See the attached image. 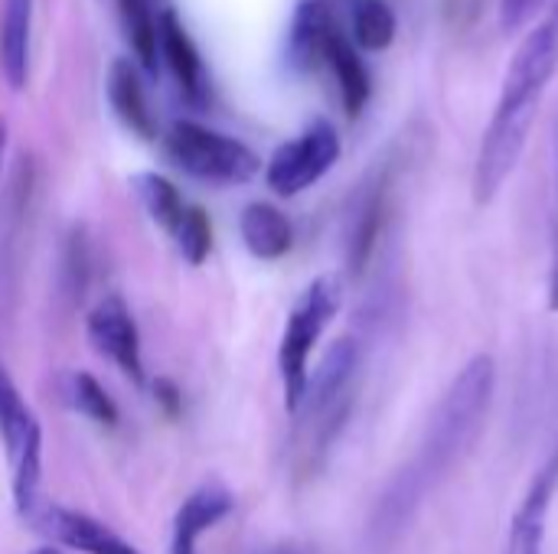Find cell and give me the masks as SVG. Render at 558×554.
Returning a JSON list of instances; mask_svg holds the SVG:
<instances>
[{
    "label": "cell",
    "instance_id": "cell-1",
    "mask_svg": "<svg viewBox=\"0 0 558 554\" xmlns=\"http://www.w3.org/2000/svg\"><path fill=\"white\" fill-rule=\"evenodd\" d=\"M497 395V362L481 353L464 362L438 398L418 447L409 464H402L392 480L376 496L366 522V549L373 554L392 552L412 529L425 503L445 487V480L471 457L477 447Z\"/></svg>",
    "mask_w": 558,
    "mask_h": 554
},
{
    "label": "cell",
    "instance_id": "cell-2",
    "mask_svg": "<svg viewBox=\"0 0 558 554\" xmlns=\"http://www.w3.org/2000/svg\"><path fill=\"white\" fill-rule=\"evenodd\" d=\"M558 72V0L517 46L474 163V202L490 206L530 144L539 104Z\"/></svg>",
    "mask_w": 558,
    "mask_h": 554
},
{
    "label": "cell",
    "instance_id": "cell-3",
    "mask_svg": "<svg viewBox=\"0 0 558 554\" xmlns=\"http://www.w3.org/2000/svg\"><path fill=\"white\" fill-rule=\"evenodd\" d=\"M340 307H343L340 278L320 274L301 291V297L288 310L281 343H278V372H281V392H284L288 415L301 411V402H304V392L311 382L314 349H317L320 336L327 333V327L333 323V317L340 313Z\"/></svg>",
    "mask_w": 558,
    "mask_h": 554
},
{
    "label": "cell",
    "instance_id": "cell-4",
    "mask_svg": "<svg viewBox=\"0 0 558 554\" xmlns=\"http://www.w3.org/2000/svg\"><path fill=\"white\" fill-rule=\"evenodd\" d=\"M363 372V340L360 336H340L320 359V366L311 372L301 411L307 415V431H311V460H320L340 431L347 428V418L356 402V385ZM298 411V415H301Z\"/></svg>",
    "mask_w": 558,
    "mask_h": 554
},
{
    "label": "cell",
    "instance_id": "cell-5",
    "mask_svg": "<svg viewBox=\"0 0 558 554\" xmlns=\"http://www.w3.org/2000/svg\"><path fill=\"white\" fill-rule=\"evenodd\" d=\"M163 147L173 167L203 183L239 186L255 180L262 170V160L248 144L196 121H173L163 137Z\"/></svg>",
    "mask_w": 558,
    "mask_h": 554
},
{
    "label": "cell",
    "instance_id": "cell-6",
    "mask_svg": "<svg viewBox=\"0 0 558 554\" xmlns=\"http://www.w3.org/2000/svg\"><path fill=\"white\" fill-rule=\"evenodd\" d=\"M0 441L10 464V490L13 506L26 519L39 506L43 483V428L20 395L16 382L0 366Z\"/></svg>",
    "mask_w": 558,
    "mask_h": 554
},
{
    "label": "cell",
    "instance_id": "cell-7",
    "mask_svg": "<svg viewBox=\"0 0 558 554\" xmlns=\"http://www.w3.org/2000/svg\"><path fill=\"white\" fill-rule=\"evenodd\" d=\"M337 160H340V134L330 121L317 118L298 137L284 140L271 153L265 167V180L278 196L288 199L320 183L333 170Z\"/></svg>",
    "mask_w": 558,
    "mask_h": 554
},
{
    "label": "cell",
    "instance_id": "cell-8",
    "mask_svg": "<svg viewBox=\"0 0 558 554\" xmlns=\"http://www.w3.org/2000/svg\"><path fill=\"white\" fill-rule=\"evenodd\" d=\"M85 333H88L92 349L98 356H105L108 362H114V369L124 379H131L134 385L147 382L141 330H137V320H134V313L121 294H108L105 300L95 304V310L88 313Z\"/></svg>",
    "mask_w": 558,
    "mask_h": 554
},
{
    "label": "cell",
    "instance_id": "cell-9",
    "mask_svg": "<svg viewBox=\"0 0 558 554\" xmlns=\"http://www.w3.org/2000/svg\"><path fill=\"white\" fill-rule=\"evenodd\" d=\"M43 535H49L56 545L82 554H141L131 542H124L114 529H108L101 519L59 506V503H39L26 516Z\"/></svg>",
    "mask_w": 558,
    "mask_h": 554
},
{
    "label": "cell",
    "instance_id": "cell-10",
    "mask_svg": "<svg viewBox=\"0 0 558 554\" xmlns=\"http://www.w3.org/2000/svg\"><path fill=\"white\" fill-rule=\"evenodd\" d=\"M389 206H392V173L376 170L353 196L350 219H347V264L353 274H363L369 258L376 255L379 235L389 222Z\"/></svg>",
    "mask_w": 558,
    "mask_h": 554
},
{
    "label": "cell",
    "instance_id": "cell-11",
    "mask_svg": "<svg viewBox=\"0 0 558 554\" xmlns=\"http://www.w3.org/2000/svg\"><path fill=\"white\" fill-rule=\"evenodd\" d=\"M558 493V441L530 480L507 532L504 554H546V535H549V509Z\"/></svg>",
    "mask_w": 558,
    "mask_h": 554
},
{
    "label": "cell",
    "instance_id": "cell-12",
    "mask_svg": "<svg viewBox=\"0 0 558 554\" xmlns=\"http://www.w3.org/2000/svg\"><path fill=\"white\" fill-rule=\"evenodd\" d=\"M157 52L163 59V65L173 72L183 98L190 104H206V91H209V82H206V65H203V56L190 36V29L183 26V20L173 13V10H163L157 16Z\"/></svg>",
    "mask_w": 558,
    "mask_h": 554
},
{
    "label": "cell",
    "instance_id": "cell-13",
    "mask_svg": "<svg viewBox=\"0 0 558 554\" xmlns=\"http://www.w3.org/2000/svg\"><path fill=\"white\" fill-rule=\"evenodd\" d=\"M235 509V496L222 483H203L196 487L183 506L177 509L173 519V539H170V554H199V539L216 529L229 513Z\"/></svg>",
    "mask_w": 558,
    "mask_h": 554
},
{
    "label": "cell",
    "instance_id": "cell-14",
    "mask_svg": "<svg viewBox=\"0 0 558 554\" xmlns=\"http://www.w3.org/2000/svg\"><path fill=\"white\" fill-rule=\"evenodd\" d=\"M337 33L330 7L324 0H301L288 29V42H284V59L298 75L314 72L317 65H324L327 56V42Z\"/></svg>",
    "mask_w": 558,
    "mask_h": 554
},
{
    "label": "cell",
    "instance_id": "cell-15",
    "mask_svg": "<svg viewBox=\"0 0 558 554\" xmlns=\"http://www.w3.org/2000/svg\"><path fill=\"white\" fill-rule=\"evenodd\" d=\"M108 101L111 111L118 114V121L137 134L141 140H154L157 137V121L150 111V101L144 95V82L137 75V65L131 59H114L108 69Z\"/></svg>",
    "mask_w": 558,
    "mask_h": 554
},
{
    "label": "cell",
    "instance_id": "cell-16",
    "mask_svg": "<svg viewBox=\"0 0 558 554\" xmlns=\"http://www.w3.org/2000/svg\"><path fill=\"white\" fill-rule=\"evenodd\" d=\"M324 65H330V72L337 78V88H340V101H343L347 118H360L366 111L369 98H373V75H369V65L363 62L360 49L340 29L327 42Z\"/></svg>",
    "mask_w": 558,
    "mask_h": 554
},
{
    "label": "cell",
    "instance_id": "cell-17",
    "mask_svg": "<svg viewBox=\"0 0 558 554\" xmlns=\"http://www.w3.org/2000/svg\"><path fill=\"white\" fill-rule=\"evenodd\" d=\"M239 232L245 248L258 261H278L291 251L294 245V225L291 219L271 206V202H248L239 216Z\"/></svg>",
    "mask_w": 558,
    "mask_h": 554
},
{
    "label": "cell",
    "instance_id": "cell-18",
    "mask_svg": "<svg viewBox=\"0 0 558 554\" xmlns=\"http://www.w3.org/2000/svg\"><path fill=\"white\" fill-rule=\"evenodd\" d=\"M29 29H33V0H3L0 72L13 91H20L29 78Z\"/></svg>",
    "mask_w": 558,
    "mask_h": 554
},
{
    "label": "cell",
    "instance_id": "cell-19",
    "mask_svg": "<svg viewBox=\"0 0 558 554\" xmlns=\"http://www.w3.org/2000/svg\"><path fill=\"white\" fill-rule=\"evenodd\" d=\"M59 392H62V402L75 415L88 418L98 428H114L121 421L114 398L105 392V385L92 372H65L62 382H59Z\"/></svg>",
    "mask_w": 558,
    "mask_h": 554
},
{
    "label": "cell",
    "instance_id": "cell-20",
    "mask_svg": "<svg viewBox=\"0 0 558 554\" xmlns=\"http://www.w3.org/2000/svg\"><path fill=\"white\" fill-rule=\"evenodd\" d=\"M131 189H134L137 202L144 206V212L173 238V232L180 229V222L190 209V202L180 196V189L160 173H137L131 180Z\"/></svg>",
    "mask_w": 558,
    "mask_h": 554
},
{
    "label": "cell",
    "instance_id": "cell-21",
    "mask_svg": "<svg viewBox=\"0 0 558 554\" xmlns=\"http://www.w3.org/2000/svg\"><path fill=\"white\" fill-rule=\"evenodd\" d=\"M399 20L386 0H356L353 3V46L363 52H386L396 42Z\"/></svg>",
    "mask_w": 558,
    "mask_h": 554
},
{
    "label": "cell",
    "instance_id": "cell-22",
    "mask_svg": "<svg viewBox=\"0 0 558 554\" xmlns=\"http://www.w3.org/2000/svg\"><path fill=\"white\" fill-rule=\"evenodd\" d=\"M118 10L124 16V29L141 69L157 72L160 52H157V16L150 13V0H118Z\"/></svg>",
    "mask_w": 558,
    "mask_h": 554
},
{
    "label": "cell",
    "instance_id": "cell-23",
    "mask_svg": "<svg viewBox=\"0 0 558 554\" xmlns=\"http://www.w3.org/2000/svg\"><path fill=\"white\" fill-rule=\"evenodd\" d=\"M173 245L190 264H203L213 251V222L199 206H190L180 229L173 232Z\"/></svg>",
    "mask_w": 558,
    "mask_h": 554
},
{
    "label": "cell",
    "instance_id": "cell-24",
    "mask_svg": "<svg viewBox=\"0 0 558 554\" xmlns=\"http://www.w3.org/2000/svg\"><path fill=\"white\" fill-rule=\"evenodd\" d=\"M549 0H500V26H504V33H520L523 26H530L539 13H543V7H546Z\"/></svg>",
    "mask_w": 558,
    "mask_h": 554
},
{
    "label": "cell",
    "instance_id": "cell-25",
    "mask_svg": "<svg viewBox=\"0 0 558 554\" xmlns=\"http://www.w3.org/2000/svg\"><path fill=\"white\" fill-rule=\"evenodd\" d=\"M546 304L558 313V196H556V222H553V255H549V278H546Z\"/></svg>",
    "mask_w": 558,
    "mask_h": 554
},
{
    "label": "cell",
    "instance_id": "cell-26",
    "mask_svg": "<svg viewBox=\"0 0 558 554\" xmlns=\"http://www.w3.org/2000/svg\"><path fill=\"white\" fill-rule=\"evenodd\" d=\"M7 144H10V127H7V118L0 114V170H3V157H7Z\"/></svg>",
    "mask_w": 558,
    "mask_h": 554
},
{
    "label": "cell",
    "instance_id": "cell-27",
    "mask_svg": "<svg viewBox=\"0 0 558 554\" xmlns=\"http://www.w3.org/2000/svg\"><path fill=\"white\" fill-rule=\"evenodd\" d=\"M33 554H62V552H59V545H43V549H36Z\"/></svg>",
    "mask_w": 558,
    "mask_h": 554
}]
</instances>
